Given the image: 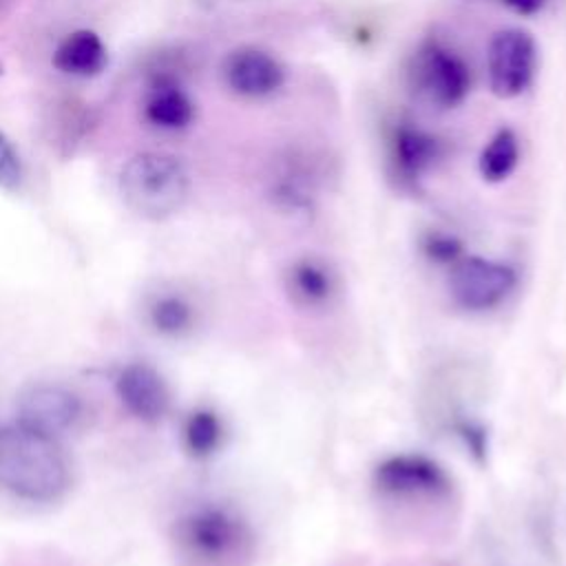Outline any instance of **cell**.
I'll return each instance as SVG.
<instances>
[{
  "instance_id": "cell-15",
  "label": "cell",
  "mask_w": 566,
  "mask_h": 566,
  "mask_svg": "<svg viewBox=\"0 0 566 566\" xmlns=\"http://www.w3.org/2000/svg\"><path fill=\"white\" fill-rule=\"evenodd\" d=\"M520 161V144L515 133L509 126L495 130V135L486 142L480 153V175L489 184H500L513 175Z\"/></svg>"
},
{
  "instance_id": "cell-18",
  "label": "cell",
  "mask_w": 566,
  "mask_h": 566,
  "mask_svg": "<svg viewBox=\"0 0 566 566\" xmlns=\"http://www.w3.org/2000/svg\"><path fill=\"white\" fill-rule=\"evenodd\" d=\"M24 181V168L11 139L0 130V188L7 192L20 190Z\"/></svg>"
},
{
  "instance_id": "cell-12",
  "label": "cell",
  "mask_w": 566,
  "mask_h": 566,
  "mask_svg": "<svg viewBox=\"0 0 566 566\" xmlns=\"http://www.w3.org/2000/svg\"><path fill=\"white\" fill-rule=\"evenodd\" d=\"M108 53L102 38L88 29L69 33L53 53V66L75 77H93L104 71Z\"/></svg>"
},
{
  "instance_id": "cell-3",
  "label": "cell",
  "mask_w": 566,
  "mask_h": 566,
  "mask_svg": "<svg viewBox=\"0 0 566 566\" xmlns=\"http://www.w3.org/2000/svg\"><path fill=\"white\" fill-rule=\"evenodd\" d=\"M119 192L139 217L166 219L186 203L190 175L175 155L144 150L122 166Z\"/></svg>"
},
{
  "instance_id": "cell-13",
  "label": "cell",
  "mask_w": 566,
  "mask_h": 566,
  "mask_svg": "<svg viewBox=\"0 0 566 566\" xmlns=\"http://www.w3.org/2000/svg\"><path fill=\"white\" fill-rule=\"evenodd\" d=\"M285 287L294 303L303 307H323L336 292V279L321 261L298 259L285 274Z\"/></svg>"
},
{
  "instance_id": "cell-14",
  "label": "cell",
  "mask_w": 566,
  "mask_h": 566,
  "mask_svg": "<svg viewBox=\"0 0 566 566\" xmlns=\"http://www.w3.org/2000/svg\"><path fill=\"white\" fill-rule=\"evenodd\" d=\"M146 119L166 130L186 128L195 117V106L190 97L172 82H159L146 102Z\"/></svg>"
},
{
  "instance_id": "cell-6",
  "label": "cell",
  "mask_w": 566,
  "mask_h": 566,
  "mask_svg": "<svg viewBox=\"0 0 566 566\" xmlns=\"http://www.w3.org/2000/svg\"><path fill=\"white\" fill-rule=\"evenodd\" d=\"M515 270L509 263L484 256H462L453 263L449 290L460 307L484 312L500 305L515 287Z\"/></svg>"
},
{
  "instance_id": "cell-4",
  "label": "cell",
  "mask_w": 566,
  "mask_h": 566,
  "mask_svg": "<svg viewBox=\"0 0 566 566\" xmlns=\"http://www.w3.org/2000/svg\"><path fill=\"white\" fill-rule=\"evenodd\" d=\"M537 44L524 29H502L493 33L486 49V71L491 93L500 99L522 95L535 77Z\"/></svg>"
},
{
  "instance_id": "cell-10",
  "label": "cell",
  "mask_w": 566,
  "mask_h": 566,
  "mask_svg": "<svg viewBox=\"0 0 566 566\" xmlns=\"http://www.w3.org/2000/svg\"><path fill=\"white\" fill-rule=\"evenodd\" d=\"M223 80L241 97H268L283 86L285 69L272 53L256 46H241L228 53Z\"/></svg>"
},
{
  "instance_id": "cell-19",
  "label": "cell",
  "mask_w": 566,
  "mask_h": 566,
  "mask_svg": "<svg viewBox=\"0 0 566 566\" xmlns=\"http://www.w3.org/2000/svg\"><path fill=\"white\" fill-rule=\"evenodd\" d=\"M422 250L429 259L438 263H455L462 259V243L447 232H429L422 239Z\"/></svg>"
},
{
  "instance_id": "cell-17",
  "label": "cell",
  "mask_w": 566,
  "mask_h": 566,
  "mask_svg": "<svg viewBox=\"0 0 566 566\" xmlns=\"http://www.w3.org/2000/svg\"><path fill=\"white\" fill-rule=\"evenodd\" d=\"M181 438H184L186 451L192 458H199V460L210 458L212 453H217V449L223 442V422L208 407L192 409L184 420Z\"/></svg>"
},
{
  "instance_id": "cell-20",
  "label": "cell",
  "mask_w": 566,
  "mask_h": 566,
  "mask_svg": "<svg viewBox=\"0 0 566 566\" xmlns=\"http://www.w3.org/2000/svg\"><path fill=\"white\" fill-rule=\"evenodd\" d=\"M515 13L520 15H531V13H537L546 0H504Z\"/></svg>"
},
{
  "instance_id": "cell-9",
  "label": "cell",
  "mask_w": 566,
  "mask_h": 566,
  "mask_svg": "<svg viewBox=\"0 0 566 566\" xmlns=\"http://www.w3.org/2000/svg\"><path fill=\"white\" fill-rule=\"evenodd\" d=\"M115 394L124 409L142 422H159L170 407L164 376L148 363H128L115 376Z\"/></svg>"
},
{
  "instance_id": "cell-16",
  "label": "cell",
  "mask_w": 566,
  "mask_h": 566,
  "mask_svg": "<svg viewBox=\"0 0 566 566\" xmlns=\"http://www.w3.org/2000/svg\"><path fill=\"white\" fill-rule=\"evenodd\" d=\"M148 323L161 336H184L195 325V307L177 292H161L148 303Z\"/></svg>"
},
{
  "instance_id": "cell-11",
  "label": "cell",
  "mask_w": 566,
  "mask_h": 566,
  "mask_svg": "<svg viewBox=\"0 0 566 566\" xmlns=\"http://www.w3.org/2000/svg\"><path fill=\"white\" fill-rule=\"evenodd\" d=\"M440 155H442V144L436 135L407 122L394 128L391 161L400 179L416 181L422 172H427L436 164Z\"/></svg>"
},
{
  "instance_id": "cell-5",
  "label": "cell",
  "mask_w": 566,
  "mask_h": 566,
  "mask_svg": "<svg viewBox=\"0 0 566 566\" xmlns=\"http://www.w3.org/2000/svg\"><path fill=\"white\" fill-rule=\"evenodd\" d=\"M411 80L418 93L442 108L462 104L471 88V73L464 60L436 40H429L418 49Z\"/></svg>"
},
{
  "instance_id": "cell-1",
  "label": "cell",
  "mask_w": 566,
  "mask_h": 566,
  "mask_svg": "<svg viewBox=\"0 0 566 566\" xmlns=\"http://www.w3.org/2000/svg\"><path fill=\"white\" fill-rule=\"evenodd\" d=\"M71 486V462L51 436L22 422L0 424V489L27 502H53Z\"/></svg>"
},
{
  "instance_id": "cell-2",
  "label": "cell",
  "mask_w": 566,
  "mask_h": 566,
  "mask_svg": "<svg viewBox=\"0 0 566 566\" xmlns=\"http://www.w3.org/2000/svg\"><path fill=\"white\" fill-rule=\"evenodd\" d=\"M172 537L179 553L197 566H239L254 546L248 520L237 509L219 502L186 509L175 520Z\"/></svg>"
},
{
  "instance_id": "cell-7",
  "label": "cell",
  "mask_w": 566,
  "mask_h": 566,
  "mask_svg": "<svg viewBox=\"0 0 566 566\" xmlns=\"http://www.w3.org/2000/svg\"><path fill=\"white\" fill-rule=\"evenodd\" d=\"M82 413V398L57 382H35L18 398V422L55 440L73 431Z\"/></svg>"
},
{
  "instance_id": "cell-8",
  "label": "cell",
  "mask_w": 566,
  "mask_h": 566,
  "mask_svg": "<svg viewBox=\"0 0 566 566\" xmlns=\"http://www.w3.org/2000/svg\"><path fill=\"white\" fill-rule=\"evenodd\" d=\"M376 486L396 497H438L449 493L447 471L422 453H398L385 458L374 471Z\"/></svg>"
}]
</instances>
